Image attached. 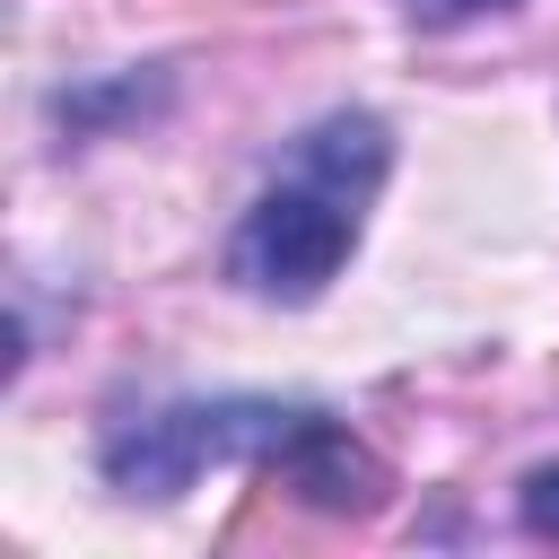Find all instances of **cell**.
<instances>
[{"instance_id": "obj_1", "label": "cell", "mask_w": 559, "mask_h": 559, "mask_svg": "<svg viewBox=\"0 0 559 559\" xmlns=\"http://www.w3.org/2000/svg\"><path fill=\"white\" fill-rule=\"evenodd\" d=\"M384 157H393V140H384L376 114H323L297 140L288 175L245 210V227L227 245V271L253 297H280V306L323 297V280L358 245V218H367V201L384 183Z\"/></svg>"}, {"instance_id": "obj_2", "label": "cell", "mask_w": 559, "mask_h": 559, "mask_svg": "<svg viewBox=\"0 0 559 559\" xmlns=\"http://www.w3.org/2000/svg\"><path fill=\"white\" fill-rule=\"evenodd\" d=\"M306 411L288 402H175V411H148L131 428L105 437V480L122 498H175L201 463H236V454H280L297 437Z\"/></svg>"}, {"instance_id": "obj_3", "label": "cell", "mask_w": 559, "mask_h": 559, "mask_svg": "<svg viewBox=\"0 0 559 559\" xmlns=\"http://www.w3.org/2000/svg\"><path fill=\"white\" fill-rule=\"evenodd\" d=\"M271 480H280L288 498H306L314 515H341V524H367V515H384V498H393L384 454H367V445H358L341 419H323V411L297 419V437L271 454Z\"/></svg>"}, {"instance_id": "obj_4", "label": "cell", "mask_w": 559, "mask_h": 559, "mask_svg": "<svg viewBox=\"0 0 559 559\" xmlns=\"http://www.w3.org/2000/svg\"><path fill=\"white\" fill-rule=\"evenodd\" d=\"M515 507H524V533L559 542V463H533V472H524V489H515Z\"/></svg>"}, {"instance_id": "obj_5", "label": "cell", "mask_w": 559, "mask_h": 559, "mask_svg": "<svg viewBox=\"0 0 559 559\" xmlns=\"http://www.w3.org/2000/svg\"><path fill=\"white\" fill-rule=\"evenodd\" d=\"M480 9H507V0H411V17H428V26H454V17H480Z\"/></svg>"}, {"instance_id": "obj_6", "label": "cell", "mask_w": 559, "mask_h": 559, "mask_svg": "<svg viewBox=\"0 0 559 559\" xmlns=\"http://www.w3.org/2000/svg\"><path fill=\"white\" fill-rule=\"evenodd\" d=\"M131 9H262V0H131Z\"/></svg>"}]
</instances>
